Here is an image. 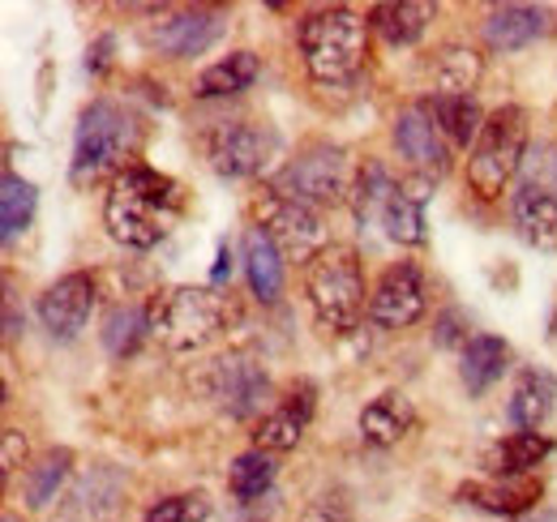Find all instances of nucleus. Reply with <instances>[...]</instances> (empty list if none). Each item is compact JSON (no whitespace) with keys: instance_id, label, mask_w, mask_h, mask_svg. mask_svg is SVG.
<instances>
[{"instance_id":"f257e3e1","label":"nucleus","mask_w":557,"mask_h":522,"mask_svg":"<svg viewBox=\"0 0 557 522\" xmlns=\"http://www.w3.org/2000/svg\"><path fill=\"white\" fill-rule=\"evenodd\" d=\"M181 210H185V189L172 176L146 163H129L125 172L112 176V189L103 201V227L125 249H154L176 227Z\"/></svg>"},{"instance_id":"f03ea898","label":"nucleus","mask_w":557,"mask_h":522,"mask_svg":"<svg viewBox=\"0 0 557 522\" xmlns=\"http://www.w3.org/2000/svg\"><path fill=\"white\" fill-rule=\"evenodd\" d=\"M141 141V125L134 112H125L112 99H95L82 108L77 116V137H73V163L70 181L73 185H95L103 176H116L129 167L134 150Z\"/></svg>"},{"instance_id":"7ed1b4c3","label":"nucleus","mask_w":557,"mask_h":522,"mask_svg":"<svg viewBox=\"0 0 557 522\" xmlns=\"http://www.w3.org/2000/svg\"><path fill=\"white\" fill-rule=\"evenodd\" d=\"M369 22L344 4L318 9L300 22V57L318 86H344L351 82L369 57Z\"/></svg>"},{"instance_id":"20e7f679","label":"nucleus","mask_w":557,"mask_h":522,"mask_svg":"<svg viewBox=\"0 0 557 522\" xmlns=\"http://www.w3.org/2000/svg\"><path fill=\"white\" fill-rule=\"evenodd\" d=\"M305 296H309L318 326L331 334H351L360 326V318L369 313L360 253L351 245H326L305 265Z\"/></svg>"},{"instance_id":"39448f33","label":"nucleus","mask_w":557,"mask_h":522,"mask_svg":"<svg viewBox=\"0 0 557 522\" xmlns=\"http://www.w3.org/2000/svg\"><path fill=\"white\" fill-rule=\"evenodd\" d=\"M523 150H528V112L519 103H506L485 116V129L468 150V189L481 201H497L510 189Z\"/></svg>"},{"instance_id":"423d86ee","label":"nucleus","mask_w":557,"mask_h":522,"mask_svg":"<svg viewBox=\"0 0 557 522\" xmlns=\"http://www.w3.org/2000/svg\"><path fill=\"white\" fill-rule=\"evenodd\" d=\"M150 334L168 351H202L227 322V300L214 287H168L150 304Z\"/></svg>"},{"instance_id":"0eeeda50","label":"nucleus","mask_w":557,"mask_h":522,"mask_svg":"<svg viewBox=\"0 0 557 522\" xmlns=\"http://www.w3.org/2000/svg\"><path fill=\"white\" fill-rule=\"evenodd\" d=\"M271 185H275L278 194L313 206V210H322V206H339V201H348L351 197L348 154H344V146L309 141V146H300V150L283 163V172H278Z\"/></svg>"},{"instance_id":"6e6552de","label":"nucleus","mask_w":557,"mask_h":522,"mask_svg":"<svg viewBox=\"0 0 557 522\" xmlns=\"http://www.w3.org/2000/svg\"><path fill=\"white\" fill-rule=\"evenodd\" d=\"M253 227H262L278 245V253L292 261H309L326 249V227L322 214L296 197L278 194L275 185H262L253 197Z\"/></svg>"},{"instance_id":"1a4fd4ad","label":"nucleus","mask_w":557,"mask_h":522,"mask_svg":"<svg viewBox=\"0 0 557 522\" xmlns=\"http://www.w3.org/2000/svg\"><path fill=\"white\" fill-rule=\"evenodd\" d=\"M202 146H207V163L214 176L249 181V176L267 172V163L278 150V137L258 121H223L207 133Z\"/></svg>"},{"instance_id":"9d476101","label":"nucleus","mask_w":557,"mask_h":522,"mask_svg":"<svg viewBox=\"0 0 557 522\" xmlns=\"http://www.w3.org/2000/svg\"><path fill=\"white\" fill-rule=\"evenodd\" d=\"M207 390L219 402V411H227L232 420H249L271 394V373L249 351H227L210 364Z\"/></svg>"},{"instance_id":"9b49d317","label":"nucleus","mask_w":557,"mask_h":522,"mask_svg":"<svg viewBox=\"0 0 557 522\" xmlns=\"http://www.w3.org/2000/svg\"><path fill=\"white\" fill-rule=\"evenodd\" d=\"M429 309V291H424V274L417 261H395L382 270L377 287L369 291V318L382 330L417 326Z\"/></svg>"},{"instance_id":"f8f14e48","label":"nucleus","mask_w":557,"mask_h":522,"mask_svg":"<svg viewBox=\"0 0 557 522\" xmlns=\"http://www.w3.org/2000/svg\"><path fill=\"white\" fill-rule=\"evenodd\" d=\"M313 407H318L313 382H292L287 394L258 420V428H253V450H267V455H287V450H296L300 437H305V428H309V420H313Z\"/></svg>"},{"instance_id":"ddd939ff","label":"nucleus","mask_w":557,"mask_h":522,"mask_svg":"<svg viewBox=\"0 0 557 522\" xmlns=\"http://www.w3.org/2000/svg\"><path fill=\"white\" fill-rule=\"evenodd\" d=\"M90 313H95V278L86 270H73L65 278H57L39 296V322L61 343L77 338L86 330V322H90Z\"/></svg>"},{"instance_id":"4468645a","label":"nucleus","mask_w":557,"mask_h":522,"mask_svg":"<svg viewBox=\"0 0 557 522\" xmlns=\"http://www.w3.org/2000/svg\"><path fill=\"white\" fill-rule=\"evenodd\" d=\"M223 26H227L223 13H214V9H181L163 22H154L146 30V44L159 48L163 57H172V61H189V57H202L207 48L219 44Z\"/></svg>"},{"instance_id":"2eb2a0df","label":"nucleus","mask_w":557,"mask_h":522,"mask_svg":"<svg viewBox=\"0 0 557 522\" xmlns=\"http://www.w3.org/2000/svg\"><path fill=\"white\" fill-rule=\"evenodd\" d=\"M395 146H399V154L412 163V172L417 176H429V181H437V176H446V167H450V141L442 137V129L433 125V116L412 103V108H404L399 116H395Z\"/></svg>"},{"instance_id":"dca6fc26","label":"nucleus","mask_w":557,"mask_h":522,"mask_svg":"<svg viewBox=\"0 0 557 522\" xmlns=\"http://www.w3.org/2000/svg\"><path fill=\"white\" fill-rule=\"evenodd\" d=\"M554 30V13L545 4H497L485 17L488 52H519Z\"/></svg>"},{"instance_id":"f3484780","label":"nucleus","mask_w":557,"mask_h":522,"mask_svg":"<svg viewBox=\"0 0 557 522\" xmlns=\"http://www.w3.org/2000/svg\"><path fill=\"white\" fill-rule=\"evenodd\" d=\"M541 480H468L455 488V497L463 506H476L497 519H519L541 501Z\"/></svg>"},{"instance_id":"a211bd4d","label":"nucleus","mask_w":557,"mask_h":522,"mask_svg":"<svg viewBox=\"0 0 557 522\" xmlns=\"http://www.w3.org/2000/svg\"><path fill=\"white\" fill-rule=\"evenodd\" d=\"M510 219L519 236L536 249H557V194L541 181H523L510 197Z\"/></svg>"},{"instance_id":"6ab92c4d","label":"nucleus","mask_w":557,"mask_h":522,"mask_svg":"<svg viewBox=\"0 0 557 522\" xmlns=\"http://www.w3.org/2000/svg\"><path fill=\"white\" fill-rule=\"evenodd\" d=\"M417 428V407L412 398L399 390H382L364 411H360V437L377 450H391L399 446L408 433Z\"/></svg>"},{"instance_id":"aec40b11","label":"nucleus","mask_w":557,"mask_h":522,"mask_svg":"<svg viewBox=\"0 0 557 522\" xmlns=\"http://www.w3.org/2000/svg\"><path fill=\"white\" fill-rule=\"evenodd\" d=\"M549 455H554V442L545 433H510V437L488 446L481 467L488 471V480H523Z\"/></svg>"},{"instance_id":"412c9836","label":"nucleus","mask_w":557,"mask_h":522,"mask_svg":"<svg viewBox=\"0 0 557 522\" xmlns=\"http://www.w3.org/2000/svg\"><path fill=\"white\" fill-rule=\"evenodd\" d=\"M429 189H433V181L417 176V172L395 185V197H391V206L382 214L386 236L395 245H412V249L424 245V201H429Z\"/></svg>"},{"instance_id":"4be33fe9","label":"nucleus","mask_w":557,"mask_h":522,"mask_svg":"<svg viewBox=\"0 0 557 522\" xmlns=\"http://www.w3.org/2000/svg\"><path fill=\"white\" fill-rule=\"evenodd\" d=\"M554 407H557L554 373H545V369H528V373L515 382V390H510L506 415H510V424H515L519 433H541V424L554 415Z\"/></svg>"},{"instance_id":"5701e85b","label":"nucleus","mask_w":557,"mask_h":522,"mask_svg":"<svg viewBox=\"0 0 557 522\" xmlns=\"http://www.w3.org/2000/svg\"><path fill=\"white\" fill-rule=\"evenodd\" d=\"M437 17V4L429 0H386L369 9V26L391 44V48H408L429 30V22Z\"/></svg>"},{"instance_id":"b1692460","label":"nucleus","mask_w":557,"mask_h":522,"mask_svg":"<svg viewBox=\"0 0 557 522\" xmlns=\"http://www.w3.org/2000/svg\"><path fill=\"white\" fill-rule=\"evenodd\" d=\"M240 253H245L249 291H253L262 304H275L278 296H283V253H278V245L262 232V227H249Z\"/></svg>"},{"instance_id":"393cba45","label":"nucleus","mask_w":557,"mask_h":522,"mask_svg":"<svg viewBox=\"0 0 557 522\" xmlns=\"http://www.w3.org/2000/svg\"><path fill=\"white\" fill-rule=\"evenodd\" d=\"M420 108L433 116V125L450 146H468V141L476 146V137L485 129L481 103L472 95H433V99H420Z\"/></svg>"},{"instance_id":"a878e982","label":"nucleus","mask_w":557,"mask_h":522,"mask_svg":"<svg viewBox=\"0 0 557 522\" xmlns=\"http://www.w3.org/2000/svg\"><path fill=\"white\" fill-rule=\"evenodd\" d=\"M429 73H433V86H437L433 95H472L481 73H485V57L468 44H446V48H437Z\"/></svg>"},{"instance_id":"bb28decb","label":"nucleus","mask_w":557,"mask_h":522,"mask_svg":"<svg viewBox=\"0 0 557 522\" xmlns=\"http://www.w3.org/2000/svg\"><path fill=\"white\" fill-rule=\"evenodd\" d=\"M506 369H510V347H506L497 334H472V338L463 343L459 377H463L468 394H485Z\"/></svg>"},{"instance_id":"cd10ccee","label":"nucleus","mask_w":557,"mask_h":522,"mask_svg":"<svg viewBox=\"0 0 557 522\" xmlns=\"http://www.w3.org/2000/svg\"><path fill=\"white\" fill-rule=\"evenodd\" d=\"M258 57L253 52H232V57H223V61H214L210 69H202V77L194 82V95L198 99H227V95H240V90H249L253 82H258Z\"/></svg>"},{"instance_id":"c85d7f7f","label":"nucleus","mask_w":557,"mask_h":522,"mask_svg":"<svg viewBox=\"0 0 557 522\" xmlns=\"http://www.w3.org/2000/svg\"><path fill=\"white\" fill-rule=\"evenodd\" d=\"M73 471V450H48L44 458H35L22 475V501L30 510H48L57 501V493L65 488Z\"/></svg>"},{"instance_id":"c756f323","label":"nucleus","mask_w":557,"mask_h":522,"mask_svg":"<svg viewBox=\"0 0 557 522\" xmlns=\"http://www.w3.org/2000/svg\"><path fill=\"white\" fill-rule=\"evenodd\" d=\"M391 197H395V181H391V172L377 163V159H369L360 172H356V181H351V214H356V223L360 227H369L373 219H382L386 214V206H391Z\"/></svg>"},{"instance_id":"7c9ffc66","label":"nucleus","mask_w":557,"mask_h":522,"mask_svg":"<svg viewBox=\"0 0 557 522\" xmlns=\"http://www.w3.org/2000/svg\"><path fill=\"white\" fill-rule=\"evenodd\" d=\"M35 206H39V189L30 181H22L17 172H4V181H0V236H4V245H13L17 232L30 227Z\"/></svg>"},{"instance_id":"2f4dec72","label":"nucleus","mask_w":557,"mask_h":522,"mask_svg":"<svg viewBox=\"0 0 557 522\" xmlns=\"http://www.w3.org/2000/svg\"><path fill=\"white\" fill-rule=\"evenodd\" d=\"M146 334H150V313L138 309V304H116V309L108 313V322H103V347H108L116 360H125V356L138 351Z\"/></svg>"},{"instance_id":"473e14b6","label":"nucleus","mask_w":557,"mask_h":522,"mask_svg":"<svg viewBox=\"0 0 557 522\" xmlns=\"http://www.w3.org/2000/svg\"><path fill=\"white\" fill-rule=\"evenodd\" d=\"M227 484H232V497H236V501H258V497L275 484V455H267V450H245V455L232 462Z\"/></svg>"},{"instance_id":"72a5a7b5","label":"nucleus","mask_w":557,"mask_h":522,"mask_svg":"<svg viewBox=\"0 0 557 522\" xmlns=\"http://www.w3.org/2000/svg\"><path fill=\"white\" fill-rule=\"evenodd\" d=\"M210 519V501L202 493H172V497H159L141 522H207Z\"/></svg>"},{"instance_id":"f704fd0d","label":"nucleus","mask_w":557,"mask_h":522,"mask_svg":"<svg viewBox=\"0 0 557 522\" xmlns=\"http://www.w3.org/2000/svg\"><path fill=\"white\" fill-rule=\"evenodd\" d=\"M26 458H30V442H26V433L9 424V428L0 433V475H13L17 467H26Z\"/></svg>"},{"instance_id":"c9c22d12","label":"nucleus","mask_w":557,"mask_h":522,"mask_svg":"<svg viewBox=\"0 0 557 522\" xmlns=\"http://www.w3.org/2000/svg\"><path fill=\"white\" fill-rule=\"evenodd\" d=\"M300 522H351V506L339 497V493H322L305 506Z\"/></svg>"},{"instance_id":"e433bc0d","label":"nucleus","mask_w":557,"mask_h":522,"mask_svg":"<svg viewBox=\"0 0 557 522\" xmlns=\"http://www.w3.org/2000/svg\"><path fill=\"white\" fill-rule=\"evenodd\" d=\"M108 52H112V39H99V44H95V52L86 57V69H90V73H99V69L108 65Z\"/></svg>"},{"instance_id":"4c0bfd02","label":"nucleus","mask_w":557,"mask_h":522,"mask_svg":"<svg viewBox=\"0 0 557 522\" xmlns=\"http://www.w3.org/2000/svg\"><path fill=\"white\" fill-rule=\"evenodd\" d=\"M223 274H232V253H227V245L219 249V265H214V283H223Z\"/></svg>"},{"instance_id":"58836bf2","label":"nucleus","mask_w":557,"mask_h":522,"mask_svg":"<svg viewBox=\"0 0 557 522\" xmlns=\"http://www.w3.org/2000/svg\"><path fill=\"white\" fill-rule=\"evenodd\" d=\"M549 189H554V194H557V154H554V159H549Z\"/></svg>"},{"instance_id":"ea45409f","label":"nucleus","mask_w":557,"mask_h":522,"mask_svg":"<svg viewBox=\"0 0 557 522\" xmlns=\"http://www.w3.org/2000/svg\"><path fill=\"white\" fill-rule=\"evenodd\" d=\"M515 522H557L554 514H528V519H515Z\"/></svg>"},{"instance_id":"a19ab883","label":"nucleus","mask_w":557,"mask_h":522,"mask_svg":"<svg viewBox=\"0 0 557 522\" xmlns=\"http://www.w3.org/2000/svg\"><path fill=\"white\" fill-rule=\"evenodd\" d=\"M0 522H22V519H17V514H4V519H0Z\"/></svg>"}]
</instances>
